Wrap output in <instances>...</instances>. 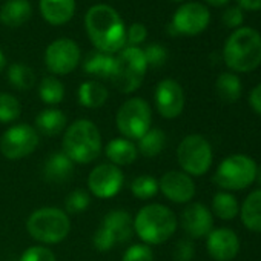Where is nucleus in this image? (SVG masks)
<instances>
[{
	"label": "nucleus",
	"instance_id": "f257e3e1",
	"mask_svg": "<svg viewBox=\"0 0 261 261\" xmlns=\"http://www.w3.org/2000/svg\"><path fill=\"white\" fill-rule=\"evenodd\" d=\"M85 28L97 51L112 56L126 46L124 23L120 14L106 4H98L89 8L85 16Z\"/></svg>",
	"mask_w": 261,
	"mask_h": 261
},
{
	"label": "nucleus",
	"instance_id": "f03ea898",
	"mask_svg": "<svg viewBox=\"0 0 261 261\" xmlns=\"http://www.w3.org/2000/svg\"><path fill=\"white\" fill-rule=\"evenodd\" d=\"M223 59L235 72H250L261 65V34L250 27H240L226 40Z\"/></svg>",
	"mask_w": 261,
	"mask_h": 261
},
{
	"label": "nucleus",
	"instance_id": "7ed1b4c3",
	"mask_svg": "<svg viewBox=\"0 0 261 261\" xmlns=\"http://www.w3.org/2000/svg\"><path fill=\"white\" fill-rule=\"evenodd\" d=\"M63 152L72 163L86 165L98 159L101 152V136L98 127L86 118L74 121L63 136Z\"/></svg>",
	"mask_w": 261,
	"mask_h": 261
},
{
	"label": "nucleus",
	"instance_id": "20e7f679",
	"mask_svg": "<svg viewBox=\"0 0 261 261\" xmlns=\"http://www.w3.org/2000/svg\"><path fill=\"white\" fill-rule=\"evenodd\" d=\"M177 229L175 214L159 203L142 207L134 220V230L148 244L168 241Z\"/></svg>",
	"mask_w": 261,
	"mask_h": 261
},
{
	"label": "nucleus",
	"instance_id": "39448f33",
	"mask_svg": "<svg viewBox=\"0 0 261 261\" xmlns=\"http://www.w3.org/2000/svg\"><path fill=\"white\" fill-rule=\"evenodd\" d=\"M148 69L143 51L137 46H124L114 57V69L111 74L112 85L123 94H130L140 88Z\"/></svg>",
	"mask_w": 261,
	"mask_h": 261
},
{
	"label": "nucleus",
	"instance_id": "423d86ee",
	"mask_svg": "<svg viewBox=\"0 0 261 261\" xmlns=\"http://www.w3.org/2000/svg\"><path fill=\"white\" fill-rule=\"evenodd\" d=\"M27 229L34 240L43 244H57L68 237L71 221L68 214L59 207H40L30 215Z\"/></svg>",
	"mask_w": 261,
	"mask_h": 261
},
{
	"label": "nucleus",
	"instance_id": "0eeeda50",
	"mask_svg": "<svg viewBox=\"0 0 261 261\" xmlns=\"http://www.w3.org/2000/svg\"><path fill=\"white\" fill-rule=\"evenodd\" d=\"M152 112L146 100L134 97L126 100L117 111L115 123L120 134L127 140H139L151 129Z\"/></svg>",
	"mask_w": 261,
	"mask_h": 261
},
{
	"label": "nucleus",
	"instance_id": "6e6552de",
	"mask_svg": "<svg viewBox=\"0 0 261 261\" xmlns=\"http://www.w3.org/2000/svg\"><path fill=\"white\" fill-rule=\"evenodd\" d=\"M256 178V163L244 154H233L226 157L214 175V181L227 191H241L253 183Z\"/></svg>",
	"mask_w": 261,
	"mask_h": 261
},
{
	"label": "nucleus",
	"instance_id": "1a4fd4ad",
	"mask_svg": "<svg viewBox=\"0 0 261 261\" xmlns=\"http://www.w3.org/2000/svg\"><path fill=\"white\" fill-rule=\"evenodd\" d=\"M177 159L188 175L200 177L206 174L212 165L211 143L200 134H191L180 142Z\"/></svg>",
	"mask_w": 261,
	"mask_h": 261
},
{
	"label": "nucleus",
	"instance_id": "9d476101",
	"mask_svg": "<svg viewBox=\"0 0 261 261\" xmlns=\"http://www.w3.org/2000/svg\"><path fill=\"white\" fill-rule=\"evenodd\" d=\"M39 145V133L36 127L20 123L8 127L0 139V152L10 160H20L36 151Z\"/></svg>",
	"mask_w": 261,
	"mask_h": 261
},
{
	"label": "nucleus",
	"instance_id": "9b49d317",
	"mask_svg": "<svg viewBox=\"0 0 261 261\" xmlns=\"http://www.w3.org/2000/svg\"><path fill=\"white\" fill-rule=\"evenodd\" d=\"M211 22L209 10L198 2H189L181 5L171 22V34L181 36H198L201 34Z\"/></svg>",
	"mask_w": 261,
	"mask_h": 261
},
{
	"label": "nucleus",
	"instance_id": "f8f14e48",
	"mask_svg": "<svg viewBox=\"0 0 261 261\" xmlns=\"http://www.w3.org/2000/svg\"><path fill=\"white\" fill-rule=\"evenodd\" d=\"M80 62V48L71 39H57L45 51L46 68L57 75L72 72Z\"/></svg>",
	"mask_w": 261,
	"mask_h": 261
},
{
	"label": "nucleus",
	"instance_id": "ddd939ff",
	"mask_svg": "<svg viewBox=\"0 0 261 261\" xmlns=\"http://www.w3.org/2000/svg\"><path fill=\"white\" fill-rule=\"evenodd\" d=\"M123 186V172L112 163H101L95 166L88 177V188L92 195L98 198H111L120 192Z\"/></svg>",
	"mask_w": 261,
	"mask_h": 261
},
{
	"label": "nucleus",
	"instance_id": "4468645a",
	"mask_svg": "<svg viewBox=\"0 0 261 261\" xmlns=\"http://www.w3.org/2000/svg\"><path fill=\"white\" fill-rule=\"evenodd\" d=\"M155 105L162 117H178L185 109V92L180 83L172 79L162 80L155 89Z\"/></svg>",
	"mask_w": 261,
	"mask_h": 261
},
{
	"label": "nucleus",
	"instance_id": "2eb2a0df",
	"mask_svg": "<svg viewBox=\"0 0 261 261\" xmlns=\"http://www.w3.org/2000/svg\"><path fill=\"white\" fill-rule=\"evenodd\" d=\"M159 189H162L163 195L174 203H188L195 195V185L191 175L180 171L166 172L159 181Z\"/></svg>",
	"mask_w": 261,
	"mask_h": 261
},
{
	"label": "nucleus",
	"instance_id": "dca6fc26",
	"mask_svg": "<svg viewBox=\"0 0 261 261\" xmlns=\"http://www.w3.org/2000/svg\"><path fill=\"white\" fill-rule=\"evenodd\" d=\"M209 255L217 261H230L240 252L238 235L227 227L212 229L206 240Z\"/></svg>",
	"mask_w": 261,
	"mask_h": 261
},
{
	"label": "nucleus",
	"instance_id": "f3484780",
	"mask_svg": "<svg viewBox=\"0 0 261 261\" xmlns=\"http://www.w3.org/2000/svg\"><path fill=\"white\" fill-rule=\"evenodd\" d=\"M181 226L191 238L207 237L214 227L212 212L201 203H192L181 214Z\"/></svg>",
	"mask_w": 261,
	"mask_h": 261
},
{
	"label": "nucleus",
	"instance_id": "a211bd4d",
	"mask_svg": "<svg viewBox=\"0 0 261 261\" xmlns=\"http://www.w3.org/2000/svg\"><path fill=\"white\" fill-rule=\"evenodd\" d=\"M101 227L106 229L112 235L115 244H118V243H124V241L130 240V237H133L134 220L126 211L115 209L105 215V218L101 221Z\"/></svg>",
	"mask_w": 261,
	"mask_h": 261
},
{
	"label": "nucleus",
	"instance_id": "6ab92c4d",
	"mask_svg": "<svg viewBox=\"0 0 261 261\" xmlns=\"http://www.w3.org/2000/svg\"><path fill=\"white\" fill-rule=\"evenodd\" d=\"M40 13L51 25L68 23L75 13V0H40Z\"/></svg>",
	"mask_w": 261,
	"mask_h": 261
},
{
	"label": "nucleus",
	"instance_id": "aec40b11",
	"mask_svg": "<svg viewBox=\"0 0 261 261\" xmlns=\"http://www.w3.org/2000/svg\"><path fill=\"white\" fill-rule=\"evenodd\" d=\"M33 14V8L28 0H7L0 8V22L7 27L17 28L25 25Z\"/></svg>",
	"mask_w": 261,
	"mask_h": 261
},
{
	"label": "nucleus",
	"instance_id": "412c9836",
	"mask_svg": "<svg viewBox=\"0 0 261 261\" xmlns=\"http://www.w3.org/2000/svg\"><path fill=\"white\" fill-rule=\"evenodd\" d=\"M74 163L65 152H56L45 163V178L51 183H65L72 177Z\"/></svg>",
	"mask_w": 261,
	"mask_h": 261
},
{
	"label": "nucleus",
	"instance_id": "4be33fe9",
	"mask_svg": "<svg viewBox=\"0 0 261 261\" xmlns=\"http://www.w3.org/2000/svg\"><path fill=\"white\" fill-rule=\"evenodd\" d=\"M106 157L115 166H127L133 165L137 159V146L127 139H114L106 146Z\"/></svg>",
	"mask_w": 261,
	"mask_h": 261
},
{
	"label": "nucleus",
	"instance_id": "5701e85b",
	"mask_svg": "<svg viewBox=\"0 0 261 261\" xmlns=\"http://www.w3.org/2000/svg\"><path fill=\"white\" fill-rule=\"evenodd\" d=\"M68 118L60 109H45L36 117V130H39L40 134L54 137L62 134L66 129Z\"/></svg>",
	"mask_w": 261,
	"mask_h": 261
},
{
	"label": "nucleus",
	"instance_id": "b1692460",
	"mask_svg": "<svg viewBox=\"0 0 261 261\" xmlns=\"http://www.w3.org/2000/svg\"><path fill=\"white\" fill-rule=\"evenodd\" d=\"M114 69V57L101 51H92L83 62V71L97 79H111Z\"/></svg>",
	"mask_w": 261,
	"mask_h": 261
},
{
	"label": "nucleus",
	"instance_id": "393cba45",
	"mask_svg": "<svg viewBox=\"0 0 261 261\" xmlns=\"http://www.w3.org/2000/svg\"><path fill=\"white\" fill-rule=\"evenodd\" d=\"M243 224L252 232H261V189L247 195L241 206Z\"/></svg>",
	"mask_w": 261,
	"mask_h": 261
},
{
	"label": "nucleus",
	"instance_id": "a878e982",
	"mask_svg": "<svg viewBox=\"0 0 261 261\" xmlns=\"http://www.w3.org/2000/svg\"><path fill=\"white\" fill-rule=\"evenodd\" d=\"M108 100V89L98 82H85L79 88V101L85 108H100Z\"/></svg>",
	"mask_w": 261,
	"mask_h": 261
},
{
	"label": "nucleus",
	"instance_id": "bb28decb",
	"mask_svg": "<svg viewBox=\"0 0 261 261\" xmlns=\"http://www.w3.org/2000/svg\"><path fill=\"white\" fill-rule=\"evenodd\" d=\"M241 80L233 72H223L215 82V91L226 103H235L241 95Z\"/></svg>",
	"mask_w": 261,
	"mask_h": 261
},
{
	"label": "nucleus",
	"instance_id": "cd10ccee",
	"mask_svg": "<svg viewBox=\"0 0 261 261\" xmlns=\"http://www.w3.org/2000/svg\"><path fill=\"white\" fill-rule=\"evenodd\" d=\"M166 146V134L162 129H149L148 133L139 139L137 151L145 157L159 155Z\"/></svg>",
	"mask_w": 261,
	"mask_h": 261
},
{
	"label": "nucleus",
	"instance_id": "c85d7f7f",
	"mask_svg": "<svg viewBox=\"0 0 261 261\" xmlns=\"http://www.w3.org/2000/svg\"><path fill=\"white\" fill-rule=\"evenodd\" d=\"M212 211L221 220H232L240 212V204L237 198L229 192H218L212 200Z\"/></svg>",
	"mask_w": 261,
	"mask_h": 261
},
{
	"label": "nucleus",
	"instance_id": "c756f323",
	"mask_svg": "<svg viewBox=\"0 0 261 261\" xmlns=\"http://www.w3.org/2000/svg\"><path fill=\"white\" fill-rule=\"evenodd\" d=\"M39 95L46 105H59L65 97V86L57 77L48 75L39 85Z\"/></svg>",
	"mask_w": 261,
	"mask_h": 261
},
{
	"label": "nucleus",
	"instance_id": "7c9ffc66",
	"mask_svg": "<svg viewBox=\"0 0 261 261\" xmlns=\"http://www.w3.org/2000/svg\"><path fill=\"white\" fill-rule=\"evenodd\" d=\"M8 80L14 88L25 91V89H31L34 86L36 74L30 66H27L23 63H14L8 69Z\"/></svg>",
	"mask_w": 261,
	"mask_h": 261
},
{
	"label": "nucleus",
	"instance_id": "2f4dec72",
	"mask_svg": "<svg viewBox=\"0 0 261 261\" xmlns=\"http://www.w3.org/2000/svg\"><path fill=\"white\" fill-rule=\"evenodd\" d=\"M130 192L139 200H149L159 192V181L151 175H140L130 183Z\"/></svg>",
	"mask_w": 261,
	"mask_h": 261
},
{
	"label": "nucleus",
	"instance_id": "473e14b6",
	"mask_svg": "<svg viewBox=\"0 0 261 261\" xmlns=\"http://www.w3.org/2000/svg\"><path fill=\"white\" fill-rule=\"evenodd\" d=\"M22 108L19 100L7 92H0V121L11 123L20 117Z\"/></svg>",
	"mask_w": 261,
	"mask_h": 261
},
{
	"label": "nucleus",
	"instance_id": "72a5a7b5",
	"mask_svg": "<svg viewBox=\"0 0 261 261\" xmlns=\"http://www.w3.org/2000/svg\"><path fill=\"white\" fill-rule=\"evenodd\" d=\"M143 51V56L146 59V63L148 66H152V68H160L166 63L168 60V51L163 45L160 43H149Z\"/></svg>",
	"mask_w": 261,
	"mask_h": 261
},
{
	"label": "nucleus",
	"instance_id": "f704fd0d",
	"mask_svg": "<svg viewBox=\"0 0 261 261\" xmlns=\"http://www.w3.org/2000/svg\"><path fill=\"white\" fill-rule=\"evenodd\" d=\"M91 203V198L88 195V192L82 191V189H75L72 191L65 203V207L69 214H82Z\"/></svg>",
	"mask_w": 261,
	"mask_h": 261
},
{
	"label": "nucleus",
	"instance_id": "c9c22d12",
	"mask_svg": "<svg viewBox=\"0 0 261 261\" xmlns=\"http://www.w3.org/2000/svg\"><path fill=\"white\" fill-rule=\"evenodd\" d=\"M123 261H154V252L148 244H133L124 252Z\"/></svg>",
	"mask_w": 261,
	"mask_h": 261
},
{
	"label": "nucleus",
	"instance_id": "e433bc0d",
	"mask_svg": "<svg viewBox=\"0 0 261 261\" xmlns=\"http://www.w3.org/2000/svg\"><path fill=\"white\" fill-rule=\"evenodd\" d=\"M19 261H56V255L45 246H31L22 253Z\"/></svg>",
	"mask_w": 261,
	"mask_h": 261
},
{
	"label": "nucleus",
	"instance_id": "4c0bfd02",
	"mask_svg": "<svg viewBox=\"0 0 261 261\" xmlns=\"http://www.w3.org/2000/svg\"><path fill=\"white\" fill-rule=\"evenodd\" d=\"M148 37V30L142 23H133L126 30V45L127 46H137L142 45Z\"/></svg>",
	"mask_w": 261,
	"mask_h": 261
},
{
	"label": "nucleus",
	"instance_id": "58836bf2",
	"mask_svg": "<svg viewBox=\"0 0 261 261\" xmlns=\"http://www.w3.org/2000/svg\"><path fill=\"white\" fill-rule=\"evenodd\" d=\"M194 255H195V247L194 243L189 240H180L172 252L174 261H191Z\"/></svg>",
	"mask_w": 261,
	"mask_h": 261
},
{
	"label": "nucleus",
	"instance_id": "ea45409f",
	"mask_svg": "<svg viewBox=\"0 0 261 261\" xmlns=\"http://www.w3.org/2000/svg\"><path fill=\"white\" fill-rule=\"evenodd\" d=\"M223 23L224 27L227 28H240L243 20H244V14H243V10L240 7H229L224 10L223 13Z\"/></svg>",
	"mask_w": 261,
	"mask_h": 261
},
{
	"label": "nucleus",
	"instance_id": "a19ab883",
	"mask_svg": "<svg viewBox=\"0 0 261 261\" xmlns=\"http://www.w3.org/2000/svg\"><path fill=\"white\" fill-rule=\"evenodd\" d=\"M92 243H94V247H95L98 252H106V250H109L112 246H115V241H114L112 235H111L106 229H103L101 226L95 230L94 238H92Z\"/></svg>",
	"mask_w": 261,
	"mask_h": 261
},
{
	"label": "nucleus",
	"instance_id": "79ce46f5",
	"mask_svg": "<svg viewBox=\"0 0 261 261\" xmlns=\"http://www.w3.org/2000/svg\"><path fill=\"white\" fill-rule=\"evenodd\" d=\"M249 105H250V108L258 115H261V83L250 91V94H249Z\"/></svg>",
	"mask_w": 261,
	"mask_h": 261
},
{
	"label": "nucleus",
	"instance_id": "37998d69",
	"mask_svg": "<svg viewBox=\"0 0 261 261\" xmlns=\"http://www.w3.org/2000/svg\"><path fill=\"white\" fill-rule=\"evenodd\" d=\"M237 4L246 11H261V0H237Z\"/></svg>",
	"mask_w": 261,
	"mask_h": 261
},
{
	"label": "nucleus",
	"instance_id": "c03bdc74",
	"mask_svg": "<svg viewBox=\"0 0 261 261\" xmlns=\"http://www.w3.org/2000/svg\"><path fill=\"white\" fill-rule=\"evenodd\" d=\"M204 2L211 7H224L229 0H204Z\"/></svg>",
	"mask_w": 261,
	"mask_h": 261
},
{
	"label": "nucleus",
	"instance_id": "a18cd8bd",
	"mask_svg": "<svg viewBox=\"0 0 261 261\" xmlns=\"http://www.w3.org/2000/svg\"><path fill=\"white\" fill-rule=\"evenodd\" d=\"M5 65H7V59H5V54H4L2 51H0V72L4 71Z\"/></svg>",
	"mask_w": 261,
	"mask_h": 261
},
{
	"label": "nucleus",
	"instance_id": "49530a36",
	"mask_svg": "<svg viewBox=\"0 0 261 261\" xmlns=\"http://www.w3.org/2000/svg\"><path fill=\"white\" fill-rule=\"evenodd\" d=\"M255 180H258V183L261 185V165L256 166V178Z\"/></svg>",
	"mask_w": 261,
	"mask_h": 261
},
{
	"label": "nucleus",
	"instance_id": "de8ad7c7",
	"mask_svg": "<svg viewBox=\"0 0 261 261\" xmlns=\"http://www.w3.org/2000/svg\"><path fill=\"white\" fill-rule=\"evenodd\" d=\"M172 2H183V0H172Z\"/></svg>",
	"mask_w": 261,
	"mask_h": 261
}]
</instances>
